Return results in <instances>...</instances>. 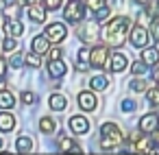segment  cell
<instances>
[{
    "mask_svg": "<svg viewBox=\"0 0 159 155\" xmlns=\"http://www.w3.org/2000/svg\"><path fill=\"white\" fill-rule=\"evenodd\" d=\"M142 61L146 63V66H157L159 63V48H144L142 50Z\"/></svg>",
    "mask_w": 159,
    "mask_h": 155,
    "instance_id": "5bb4252c",
    "label": "cell"
},
{
    "mask_svg": "<svg viewBox=\"0 0 159 155\" xmlns=\"http://www.w3.org/2000/svg\"><path fill=\"white\" fill-rule=\"evenodd\" d=\"M29 20L31 22H35V24H44L46 22V7L44 5H29Z\"/></svg>",
    "mask_w": 159,
    "mask_h": 155,
    "instance_id": "ba28073f",
    "label": "cell"
},
{
    "mask_svg": "<svg viewBox=\"0 0 159 155\" xmlns=\"http://www.w3.org/2000/svg\"><path fill=\"white\" fill-rule=\"evenodd\" d=\"M107 57H109V50L107 46H96L94 50H89V63L94 68H102L107 63Z\"/></svg>",
    "mask_w": 159,
    "mask_h": 155,
    "instance_id": "8992f818",
    "label": "cell"
},
{
    "mask_svg": "<svg viewBox=\"0 0 159 155\" xmlns=\"http://www.w3.org/2000/svg\"><path fill=\"white\" fill-rule=\"evenodd\" d=\"M50 59H61V48H52L50 50Z\"/></svg>",
    "mask_w": 159,
    "mask_h": 155,
    "instance_id": "8d00e7d4",
    "label": "cell"
},
{
    "mask_svg": "<svg viewBox=\"0 0 159 155\" xmlns=\"http://www.w3.org/2000/svg\"><path fill=\"white\" fill-rule=\"evenodd\" d=\"M2 144H5V142H2V138H0V151H2Z\"/></svg>",
    "mask_w": 159,
    "mask_h": 155,
    "instance_id": "ee69618b",
    "label": "cell"
},
{
    "mask_svg": "<svg viewBox=\"0 0 159 155\" xmlns=\"http://www.w3.org/2000/svg\"><path fill=\"white\" fill-rule=\"evenodd\" d=\"M137 5H148V0H135Z\"/></svg>",
    "mask_w": 159,
    "mask_h": 155,
    "instance_id": "b9f144b4",
    "label": "cell"
},
{
    "mask_svg": "<svg viewBox=\"0 0 159 155\" xmlns=\"http://www.w3.org/2000/svg\"><path fill=\"white\" fill-rule=\"evenodd\" d=\"M44 7H46L48 11H57V9L61 7V0H44Z\"/></svg>",
    "mask_w": 159,
    "mask_h": 155,
    "instance_id": "4dcf8cb0",
    "label": "cell"
},
{
    "mask_svg": "<svg viewBox=\"0 0 159 155\" xmlns=\"http://www.w3.org/2000/svg\"><path fill=\"white\" fill-rule=\"evenodd\" d=\"M157 127H159V116H157V114H146V116L139 120L142 133H152Z\"/></svg>",
    "mask_w": 159,
    "mask_h": 155,
    "instance_id": "30bf717a",
    "label": "cell"
},
{
    "mask_svg": "<svg viewBox=\"0 0 159 155\" xmlns=\"http://www.w3.org/2000/svg\"><path fill=\"white\" fill-rule=\"evenodd\" d=\"M107 16H109V9H107V7H100V9L96 11V20H98V22H100V20H105Z\"/></svg>",
    "mask_w": 159,
    "mask_h": 155,
    "instance_id": "836d02e7",
    "label": "cell"
},
{
    "mask_svg": "<svg viewBox=\"0 0 159 155\" xmlns=\"http://www.w3.org/2000/svg\"><path fill=\"white\" fill-rule=\"evenodd\" d=\"M55 129H57V122H55L52 118H48V116H46V118H42V120H39V131H42V133H52Z\"/></svg>",
    "mask_w": 159,
    "mask_h": 155,
    "instance_id": "603a6c76",
    "label": "cell"
},
{
    "mask_svg": "<svg viewBox=\"0 0 159 155\" xmlns=\"http://www.w3.org/2000/svg\"><path fill=\"white\" fill-rule=\"evenodd\" d=\"M0 5H2V0H0Z\"/></svg>",
    "mask_w": 159,
    "mask_h": 155,
    "instance_id": "bcb514c9",
    "label": "cell"
},
{
    "mask_svg": "<svg viewBox=\"0 0 159 155\" xmlns=\"http://www.w3.org/2000/svg\"><path fill=\"white\" fill-rule=\"evenodd\" d=\"M152 140H155V144H159V127L152 131Z\"/></svg>",
    "mask_w": 159,
    "mask_h": 155,
    "instance_id": "f35d334b",
    "label": "cell"
},
{
    "mask_svg": "<svg viewBox=\"0 0 159 155\" xmlns=\"http://www.w3.org/2000/svg\"><path fill=\"white\" fill-rule=\"evenodd\" d=\"M150 18H152V16H150L148 11H142V13L137 16V22H139V24H148V22H150Z\"/></svg>",
    "mask_w": 159,
    "mask_h": 155,
    "instance_id": "d6a6232c",
    "label": "cell"
},
{
    "mask_svg": "<svg viewBox=\"0 0 159 155\" xmlns=\"http://www.w3.org/2000/svg\"><path fill=\"white\" fill-rule=\"evenodd\" d=\"M2 50H5V48H2V44H0V53H2Z\"/></svg>",
    "mask_w": 159,
    "mask_h": 155,
    "instance_id": "f6af8a7d",
    "label": "cell"
},
{
    "mask_svg": "<svg viewBox=\"0 0 159 155\" xmlns=\"http://www.w3.org/2000/svg\"><path fill=\"white\" fill-rule=\"evenodd\" d=\"M2 48H5L7 53H13V50H18V40H16V37H7V40L2 42Z\"/></svg>",
    "mask_w": 159,
    "mask_h": 155,
    "instance_id": "484cf974",
    "label": "cell"
},
{
    "mask_svg": "<svg viewBox=\"0 0 159 155\" xmlns=\"http://www.w3.org/2000/svg\"><path fill=\"white\" fill-rule=\"evenodd\" d=\"M33 144H35V140L29 138V135L18 138V151H20V153H31V151H33Z\"/></svg>",
    "mask_w": 159,
    "mask_h": 155,
    "instance_id": "ffe728a7",
    "label": "cell"
},
{
    "mask_svg": "<svg viewBox=\"0 0 159 155\" xmlns=\"http://www.w3.org/2000/svg\"><path fill=\"white\" fill-rule=\"evenodd\" d=\"M5 13H7L9 18H13V20H18V16H20V7H18V5H9V7L5 9Z\"/></svg>",
    "mask_w": 159,
    "mask_h": 155,
    "instance_id": "f1b7e54d",
    "label": "cell"
},
{
    "mask_svg": "<svg viewBox=\"0 0 159 155\" xmlns=\"http://www.w3.org/2000/svg\"><path fill=\"white\" fill-rule=\"evenodd\" d=\"M126 66H129V59H126L124 53H113L111 55V61H109V70L111 72H122Z\"/></svg>",
    "mask_w": 159,
    "mask_h": 155,
    "instance_id": "7c38bea8",
    "label": "cell"
},
{
    "mask_svg": "<svg viewBox=\"0 0 159 155\" xmlns=\"http://www.w3.org/2000/svg\"><path fill=\"white\" fill-rule=\"evenodd\" d=\"M7 74V63H5V59H0V77H5Z\"/></svg>",
    "mask_w": 159,
    "mask_h": 155,
    "instance_id": "74e56055",
    "label": "cell"
},
{
    "mask_svg": "<svg viewBox=\"0 0 159 155\" xmlns=\"http://www.w3.org/2000/svg\"><path fill=\"white\" fill-rule=\"evenodd\" d=\"M131 72H133V74H137V77H142V72H146V63L139 59L137 63H133V66H131Z\"/></svg>",
    "mask_w": 159,
    "mask_h": 155,
    "instance_id": "4316f807",
    "label": "cell"
},
{
    "mask_svg": "<svg viewBox=\"0 0 159 155\" xmlns=\"http://www.w3.org/2000/svg\"><path fill=\"white\" fill-rule=\"evenodd\" d=\"M89 85H92V90H96V92H102V90H107V85H109V81H107V77H102V74H98V77H92V81H89Z\"/></svg>",
    "mask_w": 159,
    "mask_h": 155,
    "instance_id": "7402d4cb",
    "label": "cell"
},
{
    "mask_svg": "<svg viewBox=\"0 0 159 155\" xmlns=\"http://www.w3.org/2000/svg\"><path fill=\"white\" fill-rule=\"evenodd\" d=\"M81 37H83V42H96V40L100 37L98 24H96V22H87V24L83 26V31H81Z\"/></svg>",
    "mask_w": 159,
    "mask_h": 155,
    "instance_id": "8fae6325",
    "label": "cell"
},
{
    "mask_svg": "<svg viewBox=\"0 0 159 155\" xmlns=\"http://www.w3.org/2000/svg\"><path fill=\"white\" fill-rule=\"evenodd\" d=\"M133 109H135L133 101H122V111H133Z\"/></svg>",
    "mask_w": 159,
    "mask_h": 155,
    "instance_id": "d590c367",
    "label": "cell"
},
{
    "mask_svg": "<svg viewBox=\"0 0 159 155\" xmlns=\"http://www.w3.org/2000/svg\"><path fill=\"white\" fill-rule=\"evenodd\" d=\"M146 98H148L150 105H159V85H157V87H150V90L146 92Z\"/></svg>",
    "mask_w": 159,
    "mask_h": 155,
    "instance_id": "d4e9b609",
    "label": "cell"
},
{
    "mask_svg": "<svg viewBox=\"0 0 159 155\" xmlns=\"http://www.w3.org/2000/svg\"><path fill=\"white\" fill-rule=\"evenodd\" d=\"M122 142H124V135H122V131L118 129V124L105 122V124L100 127V146H102L105 151H113V148H118Z\"/></svg>",
    "mask_w": 159,
    "mask_h": 155,
    "instance_id": "7a4b0ae2",
    "label": "cell"
},
{
    "mask_svg": "<svg viewBox=\"0 0 159 155\" xmlns=\"http://www.w3.org/2000/svg\"><path fill=\"white\" fill-rule=\"evenodd\" d=\"M16 105V96L9 90H0V109H11Z\"/></svg>",
    "mask_w": 159,
    "mask_h": 155,
    "instance_id": "ac0fdd59",
    "label": "cell"
},
{
    "mask_svg": "<svg viewBox=\"0 0 159 155\" xmlns=\"http://www.w3.org/2000/svg\"><path fill=\"white\" fill-rule=\"evenodd\" d=\"M48 46H50V40H48L46 35H37V37L33 40V50L39 53V55L48 53Z\"/></svg>",
    "mask_w": 159,
    "mask_h": 155,
    "instance_id": "e0dca14e",
    "label": "cell"
},
{
    "mask_svg": "<svg viewBox=\"0 0 159 155\" xmlns=\"http://www.w3.org/2000/svg\"><path fill=\"white\" fill-rule=\"evenodd\" d=\"M68 127H70V131H72V133L83 135V133H87V131H89V120H87V118H83V116H72V118L68 120Z\"/></svg>",
    "mask_w": 159,
    "mask_h": 155,
    "instance_id": "52a82bcc",
    "label": "cell"
},
{
    "mask_svg": "<svg viewBox=\"0 0 159 155\" xmlns=\"http://www.w3.org/2000/svg\"><path fill=\"white\" fill-rule=\"evenodd\" d=\"M76 101H79V107L83 111H94L96 109V96H94V92H81Z\"/></svg>",
    "mask_w": 159,
    "mask_h": 155,
    "instance_id": "9c48e42d",
    "label": "cell"
},
{
    "mask_svg": "<svg viewBox=\"0 0 159 155\" xmlns=\"http://www.w3.org/2000/svg\"><path fill=\"white\" fill-rule=\"evenodd\" d=\"M85 5H87L92 11H98L100 7H105V0H85Z\"/></svg>",
    "mask_w": 159,
    "mask_h": 155,
    "instance_id": "f546056e",
    "label": "cell"
},
{
    "mask_svg": "<svg viewBox=\"0 0 159 155\" xmlns=\"http://www.w3.org/2000/svg\"><path fill=\"white\" fill-rule=\"evenodd\" d=\"M0 90H7V87H5V83H2V81H0Z\"/></svg>",
    "mask_w": 159,
    "mask_h": 155,
    "instance_id": "7bdbcfd3",
    "label": "cell"
},
{
    "mask_svg": "<svg viewBox=\"0 0 159 155\" xmlns=\"http://www.w3.org/2000/svg\"><path fill=\"white\" fill-rule=\"evenodd\" d=\"M133 92H146V81H142V79H137V81H131V85H129Z\"/></svg>",
    "mask_w": 159,
    "mask_h": 155,
    "instance_id": "83f0119b",
    "label": "cell"
},
{
    "mask_svg": "<svg viewBox=\"0 0 159 155\" xmlns=\"http://www.w3.org/2000/svg\"><path fill=\"white\" fill-rule=\"evenodd\" d=\"M33 101H35V94H33V92H24V94H22V103L31 105Z\"/></svg>",
    "mask_w": 159,
    "mask_h": 155,
    "instance_id": "e575fe53",
    "label": "cell"
},
{
    "mask_svg": "<svg viewBox=\"0 0 159 155\" xmlns=\"http://www.w3.org/2000/svg\"><path fill=\"white\" fill-rule=\"evenodd\" d=\"M33 2H35V0H18V5H26V7L33 5Z\"/></svg>",
    "mask_w": 159,
    "mask_h": 155,
    "instance_id": "ab89813d",
    "label": "cell"
},
{
    "mask_svg": "<svg viewBox=\"0 0 159 155\" xmlns=\"http://www.w3.org/2000/svg\"><path fill=\"white\" fill-rule=\"evenodd\" d=\"M63 16H66V20H68V22L76 24V22H81V20H83V16H85V9H83V5L79 2V0H70V2L66 5V11H63Z\"/></svg>",
    "mask_w": 159,
    "mask_h": 155,
    "instance_id": "3957f363",
    "label": "cell"
},
{
    "mask_svg": "<svg viewBox=\"0 0 159 155\" xmlns=\"http://www.w3.org/2000/svg\"><path fill=\"white\" fill-rule=\"evenodd\" d=\"M9 63H11L13 68H20V66H22V55H20V53H13V55L9 57Z\"/></svg>",
    "mask_w": 159,
    "mask_h": 155,
    "instance_id": "1f68e13d",
    "label": "cell"
},
{
    "mask_svg": "<svg viewBox=\"0 0 159 155\" xmlns=\"http://www.w3.org/2000/svg\"><path fill=\"white\" fill-rule=\"evenodd\" d=\"M22 31H24V26H22L18 20H13V22H5V33H7L9 37H20Z\"/></svg>",
    "mask_w": 159,
    "mask_h": 155,
    "instance_id": "d6986e66",
    "label": "cell"
},
{
    "mask_svg": "<svg viewBox=\"0 0 159 155\" xmlns=\"http://www.w3.org/2000/svg\"><path fill=\"white\" fill-rule=\"evenodd\" d=\"M66 72H68V68H66V63H63L61 59H50V61H48V74H50V77L61 79Z\"/></svg>",
    "mask_w": 159,
    "mask_h": 155,
    "instance_id": "4fadbf2b",
    "label": "cell"
},
{
    "mask_svg": "<svg viewBox=\"0 0 159 155\" xmlns=\"http://www.w3.org/2000/svg\"><path fill=\"white\" fill-rule=\"evenodd\" d=\"M59 148H61V151H74V153H81V146H76V142L70 140V138H66V135L59 138Z\"/></svg>",
    "mask_w": 159,
    "mask_h": 155,
    "instance_id": "44dd1931",
    "label": "cell"
},
{
    "mask_svg": "<svg viewBox=\"0 0 159 155\" xmlns=\"http://www.w3.org/2000/svg\"><path fill=\"white\" fill-rule=\"evenodd\" d=\"M16 129V116L9 111H0V131H11Z\"/></svg>",
    "mask_w": 159,
    "mask_h": 155,
    "instance_id": "2e32d148",
    "label": "cell"
},
{
    "mask_svg": "<svg viewBox=\"0 0 159 155\" xmlns=\"http://www.w3.org/2000/svg\"><path fill=\"white\" fill-rule=\"evenodd\" d=\"M5 26V16H0V29Z\"/></svg>",
    "mask_w": 159,
    "mask_h": 155,
    "instance_id": "60d3db41",
    "label": "cell"
},
{
    "mask_svg": "<svg viewBox=\"0 0 159 155\" xmlns=\"http://www.w3.org/2000/svg\"><path fill=\"white\" fill-rule=\"evenodd\" d=\"M129 33H131V20H129L126 16H118V18H113V20L105 26L102 37H105V42H107L109 46L118 48V46H122V44L126 42V35H129Z\"/></svg>",
    "mask_w": 159,
    "mask_h": 155,
    "instance_id": "6da1fadb",
    "label": "cell"
},
{
    "mask_svg": "<svg viewBox=\"0 0 159 155\" xmlns=\"http://www.w3.org/2000/svg\"><path fill=\"white\" fill-rule=\"evenodd\" d=\"M44 35H46L52 44H59V42H63V40H66L68 31H66V24H61V22H52V24H48V26H46Z\"/></svg>",
    "mask_w": 159,
    "mask_h": 155,
    "instance_id": "277c9868",
    "label": "cell"
},
{
    "mask_svg": "<svg viewBox=\"0 0 159 155\" xmlns=\"http://www.w3.org/2000/svg\"><path fill=\"white\" fill-rule=\"evenodd\" d=\"M148 42H150V33H148V29H144V24L131 29V44L135 48H146Z\"/></svg>",
    "mask_w": 159,
    "mask_h": 155,
    "instance_id": "5b68a950",
    "label": "cell"
},
{
    "mask_svg": "<svg viewBox=\"0 0 159 155\" xmlns=\"http://www.w3.org/2000/svg\"><path fill=\"white\" fill-rule=\"evenodd\" d=\"M24 61H26V66H31V68H39V66H42V59H39V53H35V50H33V53H29Z\"/></svg>",
    "mask_w": 159,
    "mask_h": 155,
    "instance_id": "cb8c5ba5",
    "label": "cell"
},
{
    "mask_svg": "<svg viewBox=\"0 0 159 155\" xmlns=\"http://www.w3.org/2000/svg\"><path fill=\"white\" fill-rule=\"evenodd\" d=\"M48 105H50V109H55V111H63V109L68 107V98L57 92V94H52V96L48 98Z\"/></svg>",
    "mask_w": 159,
    "mask_h": 155,
    "instance_id": "9a60e30c",
    "label": "cell"
}]
</instances>
